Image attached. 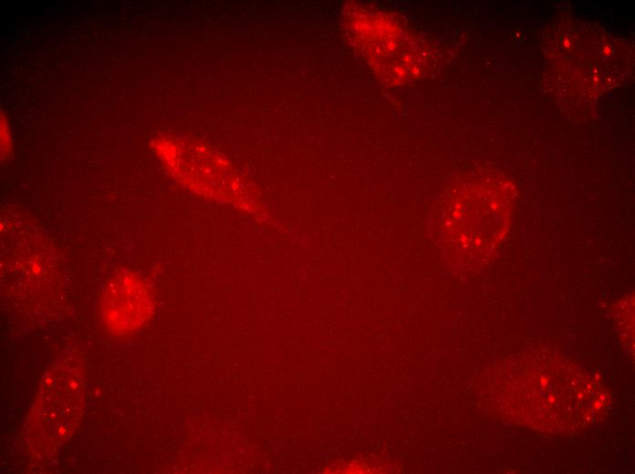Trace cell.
<instances>
[{"mask_svg": "<svg viewBox=\"0 0 635 474\" xmlns=\"http://www.w3.org/2000/svg\"><path fill=\"white\" fill-rule=\"evenodd\" d=\"M120 283L109 289L103 311L111 329L129 333L148 320L152 311V299L140 280L135 278L128 282L125 278Z\"/></svg>", "mask_w": 635, "mask_h": 474, "instance_id": "6da1fadb", "label": "cell"}]
</instances>
